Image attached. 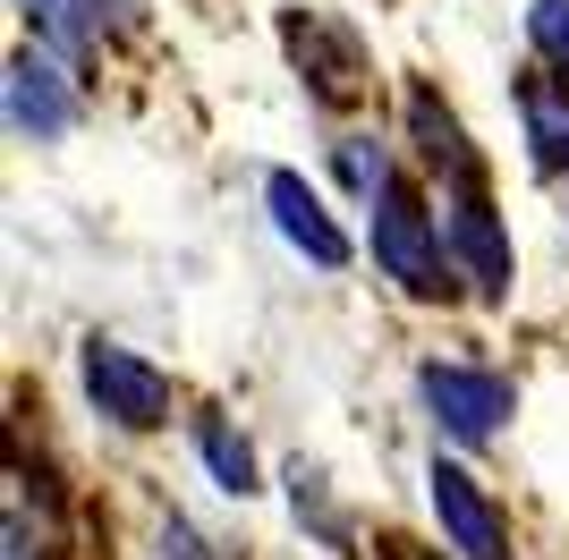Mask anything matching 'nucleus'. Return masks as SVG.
Instances as JSON below:
<instances>
[{"instance_id":"nucleus-13","label":"nucleus","mask_w":569,"mask_h":560,"mask_svg":"<svg viewBox=\"0 0 569 560\" xmlns=\"http://www.w3.org/2000/svg\"><path fill=\"white\" fill-rule=\"evenodd\" d=\"M340 179H349L357 196H366V204H375L382 187H391V153H382L375 137H349V144H340Z\"/></svg>"},{"instance_id":"nucleus-1","label":"nucleus","mask_w":569,"mask_h":560,"mask_svg":"<svg viewBox=\"0 0 569 560\" xmlns=\"http://www.w3.org/2000/svg\"><path fill=\"white\" fill-rule=\"evenodd\" d=\"M375 263L400 298H442V289H451V238H442V221L426 212V196L400 187V179L375 196Z\"/></svg>"},{"instance_id":"nucleus-12","label":"nucleus","mask_w":569,"mask_h":560,"mask_svg":"<svg viewBox=\"0 0 569 560\" xmlns=\"http://www.w3.org/2000/svg\"><path fill=\"white\" fill-rule=\"evenodd\" d=\"M18 18L34 26V43H51V51H77V43H86V18H77V0H18Z\"/></svg>"},{"instance_id":"nucleus-11","label":"nucleus","mask_w":569,"mask_h":560,"mask_svg":"<svg viewBox=\"0 0 569 560\" xmlns=\"http://www.w3.org/2000/svg\"><path fill=\"white\" fill-rule=\"evenodd\" d=\"M408 128H417V144H426V162L433 170H476V153H468V137H459V119L433 102L426 86L408 93Z\"/></svg>"},{"instance_id":"nucleus-2","label":"nucleus","mask_w":569,"mask_h":560,"mask_svg":"<svg viewBox=\"0 0 569 560\" xmlns=\"http://www.w3.org/2000/svg\"><path fill=\"white\" fill-rule=\"evenodd\" d=\"M77 373H86V399H94L119 433H153V424H170V373L144 366L137 349H119V340H86Z\"/></svg>"},{"instance_id":"nucleus-8","label":"nucleus","mask_w":569,"mask_h":560,"mask_svg":"<svg viewBox=\"0 0 569 560\" xmlns=\"http://www.w3.org/2000/svg\"><path fill=\"white\" fill-rule=\"evenodd\" d=\"M519 128H527L536 170H569V77H552V69L519 77Z\"/></svg>"},{"instance_id":"nucleus-7","label":"nucleus","mask_w":569,"mask_h":560,"mask_svg":"<svg viewBox=\"0 0 569 560\" xmlns=\"http://www.w3.org/2000/svg\"><path fill=\"white\" fill-rule=\"evenodd\" d=\"M9 128L34 137V144H51V137L77 128V86L51 69L43 51H18V60H9Z\"/></svg>"},{"instance_id":"nucleus-14","label":"nucleus","mask_w":569,"mask_h":560,"mask_svg":"<svg viewBox=\"0 0 569 560\" xmlns=\"http://www.w3.org/2000/svg\"><path fill=\"white\" fill-rule=\"evenodd\" d=\"M527 43L545 51L552 69H569V0H527Z\"/></svg>"},{"instance_id":"nucleus-5","label":"nucleus","mask_w":569,"mask_h":560,"mask_svg":"<svg viewBox=\"0 0 569 560\" xmlns=\"http://www.w3.org/2000/svg\"><path fill=\"white\" fill-rule=\"evenodd\" d=\"M426 501H433V518H442V543H451L459 560H510V518L493 510V492L476 484L468 467L433 459Z\"/></svg>"},{"instance_id":"nucleus-15","label":"nucleus","mask_w":569,"mask_h":560,"mask_svg":"<svg viewBox=\"0 0 569 560\" xmlns=\"http://www.w3.org/2000/svg\"><path fill=\"white\" fill-rule=\"evenodd\" d=\"M144 18V0H111V26H137Z\"/></svg>"},{"instance_id":"nucleus-3","label":"nucleus","mask_w":569,"mask_h":560,"mask_svg":"<svg viewBox=\"0 0 569 560\" xmlns=\"http://www.w3.org/2000/svg\"><path fill=\"white\" fill-rule=\"evenodd\" d=\"M417 391H426L433 424H442L451 442H493L501 417L519 408L510 373H493V366H426V373H417Z\"/></svg>"},{"instance_id":"nucleus-4","label":"nucleus","mask_w":569,"mask_h":560,"mask_svg":"<svg viewBox=\"0 0 569 560\" xmlns=\"http://www.w3.org/2000/svg\"><path fill=\"white\" fill-rule=\"evenodd\" d=\"M442 238L451 256L468 263V280L485 298H510V247H501L493 196H485V170H451V196H442Z\"/></svg>"},{"instance_id":"nucleus-10","label":"nucleus","mask_w":569,"mask_h":560,"mask_svg":"<svg viewBox=\"0 0 569 560\" xmlns=\"http://www.w3.org/2000/svg\"><path fill=\"white\" fill-rule=\"evenodd\" d=\"M196 450H204V467H213V484L230 492V501L256 492V450H247V433H238L230 417H204V424H196Z\"/></svg>"},{"instance_id":"nucleus-9","label":"nucleus","mask_w":569,"mask_h":560,"mask_svg":"<svg viewBox=\"0 0 569 560\" xmlns=\"http://www.w3.org/2000/svg\"><path fill=\"white\" fill-rule=\"evenodd\" d=\"M289 51L307 60V77H315V93H323V102H357V86H366V60H357V43L340 34V26L298 18V26H289Z\"/></svg>"},{"instance_id":"nucleus-6","label":"nucleus","mask_w":569,"mask_h":560,"mask_svg":"<svg viewBox=\"0 0 569 560\" xmlns=\"http://www.w3.org/2000/svg\"><path fill=\"white\" fill-rule=\"evenodd\" d=\"M263 204H272V230H281L315 272H340V263H349V230L323 212V196H315L298 170H272V179H263Z\"/></svg>"}]
</instances>
